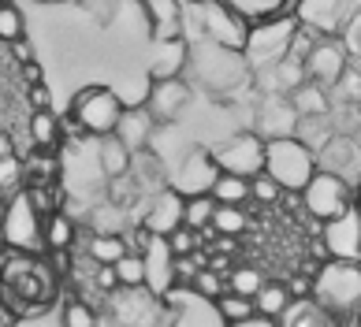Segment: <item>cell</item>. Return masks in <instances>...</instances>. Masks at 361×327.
Returning <instances> with one entry per match:
<instances>
[{
    "instance_id": "1",
    "label": "cell",
    "mask_w": 361,
    "mask_h": 327,
    "mask_svg": "<svg viewBox=\"0 0 361 327\" xmlns=\"http://www.w3.org/2000/svg\"><path fill=\"white\" fill-rule=\"evenodd\" d=\"M310 297L328 312H350L361 302V264L357 261H328L313 271L310 279Z\"/></svg>"
},
{
    "instance_id": "43",
    "label": "cell",
    "mask_w": 361,
    "mask_h": 327,
    "mask_svg": "<svg viewBox=\"0 0 361 327\" xmlns=\"http://www.w3.org/2000/svg\"><path fill=\"white\" fill-rule=\"evenodd\" d=\"M123 242H127V253H145V245L153 242V230L145 227V223H138L130 235H123Z\"/></svg>"
},
{
    "instance_id": "12",
    "label": "cell",
    "mask_w": 361,
    "mask_h": 327,
    "mask_svg": "<svg viewBox=\"0 0 361 327\" xmlns=\"http://www.w3.org/2000/svg\"><path fill=\"white\" fill-rule=\"evenodd\" d=\"M220 175V168H216V160H212V149H190L183 160H179V168L171 171V190L176 194H183V197H194V194H209V186H212V179Z\"/></svg>"
},
{
    "instance_id": "50",
    "label": "cell",
    "mask_w": 361,
    "mask_h": 327,
    "mask_svg": "<svg viewBox=\"0 0 361 327\" xmlns=\"http://www.w3.org/2000/svg\"><path fill=\"white\" fill-rule=\"evenodd\" d=\"M0 160H11V138L0 134Z\"/></svg>"
},
{
    "instance_id": "30",
    "label": "cell",
    "mask_w": 361,
    "mask_h": 327,
    "mask_svg": "<svg viewBox=\"0 0 361 327\" xmlns=\"http://www.w3.org/2000/svg\"><path fill=\"white\" fill-rule=\"evenodd\" d=\"M224 4L235 8L238 16L250 19V23H261V19H272L279 11H287L290 0H224Z\"/></svg>"
},
{
    "instance_id": "24",
    "label": "cell",
    "mask_w": 361,
    "mask_h": 327,
    "mask_svg": "<svg viewBox=\"0 0 361 327\" xmlns=\"http://www.w3.org/2000/svg\"><path fill=\"white\" fill-rule=\"evenodd\" d=\"M287 97H290V104H294V112H298V116H328V90L317 86L313 78L298 82Z\"/></svg>"
},
{
    "instance_id": "8",
    "label": "cell",
    "mask_w": 361,
    "mask_h": 327,
    "mask_svg": "<svg viewBox=\"0 0 361 327\" xmlns=\"http://www.w3.org/2000/svg\"><path fill=\"white\" fill-rule=\"evenodd\" d=\"M357 0H294V23L313 30L317 37H336L343 34V26L357 16Z\"/></svg>"
},
{
    "instance_id": "22",
    "label": "cell",
    "mask_w": 361,
    "mask_h": 327,
    "mask_svg": "<svg viewBox=\"0 0 361 327\" xmlns=\"http://www.w3.org/2000/svg\"><path fill=\"white\" fill-rule=\"evenodd\" d=\"M145 11H149L153 41L183 37V19H179V4H176V0H145Z\"/></svg>"
},
{
    "instance_id": "48",
    "label": "cell",
    "mask_w": 361,
    "mask_h": 327,
    "mask_svg": "<svg viewBox=\"0 0 361 327\" xmlns=\"http://www.w3.org/2000/svg\"><path fill=\"white\" fill-rule=\"evenodd\" d=\"M23 78L30 82V86H37V82H42V67H37V60H30V63H23Z\"/></svg>"
},
{
    "instance_id": "6",
    "label": "cell",
    "mask_w": 361,
    "mask_h": 327,
    "mask_svg": "<svg viewBox=\"0 0 361 327\" xmlns=\"http://www.w3.org/2000/svg\"><path fill=\"white\" fill-rule=\"evenodd\" d=\"M294 16L279 11L272 19H261V23H250V34H246V45H243V56L250 67H272L276 60L287 56V45H290V34H294Z\"/></svg>"
},
{
    "instance_id": "32",
    "label": "cell",
    "mask_w": 361,
    "mask_h": 327,
    "mask_svg": "<svg viewBox=\"0 0 361 327\" xmlns=\"http://www.w3.org/2000/svg\"><path fill=\"white\" fill-rule=\"evenodd\" d=\"M287 302H290V294H287V286H279V283H264L257 294H253V309L261 312V316H279V312L287 309Z\"/></svg>"
},
{
    "instance_id": "18",
    "label": "cell",
    "mask_w": 361,
    "mask_h": 327,
    "mask_svg": "<svg viewBox=\"0 0 361 327\" xmlns=\"http://www.w3.org/2000/svg\"><path fill=\"white\" fill-rule=\"evenodd\" d=\"M153 230V235H171L179 223H183V194H176V190H160V194H153L149 209H145V220H138Z\"/></svg>"
},
{
    "instance_id": "4",
    "label": "cell",
    "mask_w": 361,
    "mask_h": 327,
    "mask_svg": "<svg viewBox=\"0 0 361 327\" xmlns=\"http://www.w3.org/2000/svg\"><path fill=\"white\" fill-rule=\"evenodd\" d=\"M0 242L11 245L16 253H42L45 242H42V212L34 209V201L26 190H16L11 201L4 204L0 212Z\"/></svg>"
},
{
    "instance_id": "13",
    "label": "cell",
    "mask_w": 361,
    "mask_h": 327,
    "mask_svg": "<svg viewBox=\"0 0 361 327\" xmlns=\"http://www.w3.org/2000/svg\"><path fill=\"white\" fill-rule=\"evenodd\" d=\"M302 67H305V78H313L317 86L336 90V82H339L343 71H346V49L339 45L336 37H317L313 49L305 52Z\"/></svg>"
},
{
    "instance_id": "14",
    "label": "cell",
    "mask_w": 361,
    "mask_h": 327,
    "mask_svg": "<svg viewBox=\"0 0 361 327\" xmlns=\"http://www.w3.org/2000/svg\"><path fill=\"white\" fill-rule=\"evenodd\" d=\"M186 108H190V86L186 78H153L149 97H145V112L153 116V123H176Z\"/></svg>"
},
{
    "instance_id": "47",
    "label": "cell",
    "mask_w": 361,
    "mask_h": 327,
    "mask_svg": "<svg viewBox=\"0 0 361 327\" xmlns=\"http://www.w3.org/2000/svg\"><path fill=\"white\" fill-rule=\"evenodd\" d=\"M30 104L34 108H49V90L37 82V86H30Z\"/></svg>"
},
{
    "instance_id": "27",
    "label": "cell",
    "mask_w": 361,
    "mask_h": 327,
    "mask_svg": "<svg viewBox=\"0 0 361 327\" xmlns=\"http://www.w3.org/2000/svg\"><path fill=\"white\" fill-rule=\"evenodd\" d=\"M272 78V90L269 93H290L298 82H305V67L302 60H294V56H283V60H276L272 67H264Z\"/></svg>"
},
{
    "instance_id": "26",
    "label": "cell",
    "mask_w": 361,
    "mask_h": 327,
    "mask_svg": "<svg viewBox=\"0 0 361 327\" xmlns=\"http://www.w3.org/2000/svg\"><path fill=\"white\" fill-rule=\"evenodd\" d=\"M130 160H135V153L116 138V134H104L101 138V171L109 175V179H116V175H127L130 171Z\"/></svg>"
},
{
    "instance_id": "45",
    "label": "cell",
    "mask_w": 361,
    "mask_h": 327,
    "mask_svg": "<svg viewBox=\"0 0 361 327\" xmlns=\"http://www.w3.org/2000/svg\"><path fill=\"white\" fill-rule=\"evenodd\" d=\"M227 327H279L272 316H261V312H253V316H246V320H238V323H227Z\"/></svg>"
},
{
    "instance_id": "38",
    "label": "cell",
    "mask_w": 361,
    "mask_h": 327,
    "mask_svg": "<svg viewBox=\"0 0 361 327\" xmlns=\"http://www.w3.org/2000/svg\"><path fill=\"white\" fill-rule=\"evenodd\" d=\"M190 290L216 302V297L227 290V276H220V271H212V268H202V271H197V276L190 279Z\"/></svg>"
},
{
    "instance_id": "36",
    "label": "cell",
    "mask_w": 361,
    "mask_h": 327,
    "mask_svg": "<svg viewBox=\"0 0 361 327\" xmlns=\"http://www.w3.org/2000/svg\"><path fill=\"white\" fill-rule=\"evenodd\" d=\"M261 286H264V276L257 268H231V271H227V290H231V294L253 297Z\"/></svg>"
},
{
    "instance_id": "42",
    "label": "cell",
    "mask_w": 361,
    "mask_h": 327,
    "mask_svg": "<svg viewBox=\"0 0 361 327\" xmlns=\"http://www.w3.org/2000/svg\"><path fill=\"white\" fill-rule=\"evenodd\" d=\"M63 327H97V312L86 302H71L63 309Z\"/></svg>"
},
{
    "instance_id": "11",
    "label": "cell",
    "mask_w": 361,
    "mask_h": 327,
    "mask_svg": "<svg viewBox=\"0 0 361 327\" xmlns=\"http://www.w3.org/2000/svg\"><path fill=\"white\" fill-rule=\"evenodd\" d=\"M324 253L331 261H361V209H343L324 220Z\"/></svg>"
},
{
    "instance_id": "37",
    "label": "cell",
    "mask_w": 361,
    "mask_h": 327,
    "mask_svg": "<svg viewBox=\"0 0 361 327\" xmlns=\"http://www.w3.org/2000/svg\"><path fill=\"white\" fill-rule=\"evenodd\" d=\"M250 201H261V204H276V201H283V186H279L269 171H257V175H250Z\"/></svg>"
},
{
    "instance_id": "29",
    "label": "cell",
    "mask_w": 361,
    "mask_h": 327,
    "mask_svg": "<svg viewBox=\"0 0 361 327\" xmlns=\"http://www.w3.org/2000/svg\"><path fill=\"white\" fill-rule=\"evenodd\" d=\"M30 142L37 149H56L60 145V123L49 108H37L34 119H30Z\"/></svg>"
},
{
    "instance_id": "15",
    "label": "cell",
    "mask_w": 361,
    "mask_h": 327,
    "mask_svg": "<svg viewBox=\"0 0 361 327\" xmlns=\"http://www.w3.org/2000/svg\"><path fill=\"white\" fill-rule=\"evenodd\" d=\"M294 123H298V112L287 93H264L261 104H257V119H253V134L261 142L269 138H290L294 134Z\"/></svg>"
},
{
    "instance_id": "51",
    "label": "cell",
    "mask_w": 361,
    "mask_h": 327,
    "mask_svg": "<svg viewBox=\"0 0 361 327\" xmlns=\"http://www.w3.org/2000/svg\"><path fill=\"white\" fill-rule=\"evenodd\" d=\"M49 4H60V0H49Z\"/></svg>"
},
{
    "instance_id": "44",
    "label": "cell",
    "mask_w": 361,
    "mask_h": 327,
    "mask_svg": "<svg viewBox=\"0 0 361 327\" xmlns=\"http://www.w3.org/2000/svg\"><path fill=\"white\" fill-rule=\"evenodd\" d=\"M8 45H11V56H16L19 63H30L34 60V45H30V41L16 37V41H8Z\"/></svg>"
},
{
    "instance_id": "19",
    "label": "cell",
    "mask_w": 361,
    "mask_h": 327,
    "mask_svg": "<svg viewBox=\"0 0 361 327\" xmlns=\"http://www.w3.org/2000/svg\"><path fill=\"white\" fill-rule=\"evenodd\" d=\"M186 56H190V45L183 37L171 41H153V60H149V78H176L186 71Z\"/></svg>"
},
{
    "instance_id": "41",
    "label": "cell",
    "mask_w": 361,
    "mask_h": 327,
    "mask_svg": "<svg viewBox=\"0 0 361 327\" xmlns=\"http://www.w3.org/2000/svg\"><path fill=\"white\" fill-rule=\"evenodd\" d=\"M23 16H19V8L16 4H0V41H16V37H23Z\"/></svg>"
},
{
    "instance_id": "10",
    "label": "cell",
    "mask_w": 361,
    "mask_h": 327,
    "mask_svg": "<svg viewBox=\"0 0 361 327\" xmlns=\"http://www.w3.org/2000/svg\"><path fill=\"white\" fill-rule=\"evenodd\" d=\"M212 160H216L220 171H231V175H257L264 168V142L257 138L253 130H243V134H231L224 145L212 149Z\"/></svg>"
},
{
    "instance_id": "31",
    "label": "cell",
    "mask_w": 361,
    "mask_h": 327,
    "mask_svg": "<svg viewBox=\"0 0 361 327\" xmlns=\"http://www.w3.org/2000/svg\"><path fill=\"white\" fill-rule=\"evenodd\" d=\"M86 253L93 257V264H116L119 257L127 253V242H123V235H97V230H93Z\"/></svg>"
},
{
    "instance_id": "2",
    "label": "cell",
    "mask_w": 361,
    "mask_h": 327,
    "mask_svg": "<svg viewBox=\"0 0 361 327\" xmlns=\"http://www.w3.org/2000/svg\"><path fill=\"white\" fill-rule=\"evenodd\" d=\"M186 67H194L197 78H202L209 90H216V93L235 90V86H243V82L250 78V63H246L243 52L224 49V45H216V41H209V37H202L197 45H190Z\"/></svg>"
},
{
    "instance_id": "46",
    "label": "cell",
    "mask_w": 361,
    "mask_h": 327,
    "mask_svg": "<svg viewBox=\"0 0 361 327\" xmlns=\"http://www.w3.org/2000/svg\"><path fill=\"white\" fill-rule=\"evenodd\" d=\"M97 286H101V290H112V286H119V283H116V271H112V264H101Z\"/></svg>"
},
{
    "instance_id": "17",
    "label": "cell",
    "mask_w": 361,
    "mask_h": 327,
    "mask_svg": "<svg viewBox=\"0 0 361 327\" xmlns=\"http://www.w3.org/2000/svg\"><path fill=\"white\" fill-rule=\"evenodd\" d=\"M142 261H145V290L164 297L171 286H176V279H171V261H176V253L168 249V242L160 235H153V242L145 245V253H142Z\"/></svg>"
},
{
    "instance_id": "5",
    "label": "cell",
    "mask_w": 361,
    "mask_h": 327,
    "mask_svg": "<svg viewBox=\"0 0 361 327\" xmlns=\"http://www.w3.org/2000/svg\"><path fill=\"white\" fill-rule=\"evenodd\" d=\"M123 97H119L116 90L109 86H86L75 93L71 101V119L82 127V134H90V138H104V134L116 130L119 116H123Z\"/></svg>"
},
{
    "instance_id": "23",
    "label": "cell",
    "mask_w": 361,
    "mask_h": 327,
    "mask_svg": "<svg viewBox=\"0 0 361 327\" xmlns=\"http://www.w3.org/2000/svg\"><path fill=\"white\" fill-rule=\"evenodd\" d=\"M42 242L45 249L52 253H63L75 245V220L68 212H45L42 216Z\"/></svg>"
},
{
    "instance_id": "9",
    "label": "cell",
    "mask_w": 361,
    "mask_h": 327,
    "mask_svg": "<svg viewBox=\"0 0 361 327\" xmlns=\"http://www.w3.org/2000/svg\"><path fill=\"white\" fill-rule=\"evenodd\" d=\"M197 16H202V34L209 41L243 52L246 34H250V19H243L235 8H227L224 0H202V11H197Z\"/></svg>"
},
{
    "instance_id": "34",
    "label": "cell",
    "mask_w": 361,
    "mask_h": 327,
    "mask_svg": "<svg viewBox=\"0 0 361 327\" xmlns=\"http://www.w3.org/2000/svg\"><path fill=\"white\" fill-rule=\"evenodd\" d=\"M212 209H216V201L212 194H194V197H183V223L202 230L209 220H212Z\"/></svg>"
},
{
    "instance_id": "39",
    "label": "cell",
    "mask_w": 361,
    "mask_h": 327,
    "mask_svg": "<svg viewBox=\"0 0 361 327\" xmlns=\"http://www.w3.org/2000/svg\"><path fill=\"white\" fill-rule=\"evenodd\" d=\"M119 220H123V209L112 201V204H101L97 212H93V230L97 235H119Z\"/></svg>"
},
{
    "instance_id": "33",
    "label": "cell",
    "mask_w": 361,
    "mask_h": 327,
    "mask_svg": "<svg viewBox=\"0 0 361 327\" xmlns=\"http://www.w3.org/2000/svg\"><path fill=\"white\" fill-rule=\"evenodd\" d=\"M112 271H116V283L127 286V290H138V286H145V261H142V253H123V257L112 264Z\"/></svg>"
},
{
    "instance_id": "28",
    "label": "cell",
    "mask_w": 361,
    "mask_h": 327,
    "mask_svg": "<svg viewBox=\"0 0 361 327\" xmlns=\"http://www.w3.org/2000/svg\"><path fill=\"white\" fill-rule=\"evenodd\" d=\"M209 223L216 227V235H231V238H238V235H246L250 216H246L243 204H216V209H212V220H209Z\"/></svg>"
},
{
    "instance_id": "16",
    "label": "cell",
    "mask_w": 361,
    "mask_h": 327,
    "mask_svg": "<svg viewBox=\"0 0 361 327\" xmlns=\"http://www.w3.org/2000/svg\"><path fill=\"white\" fill-rule=\"evenodd\" d=\"M176 305V327H227L212 297L194 294L190 286H171L164 294Z\"/></svg>"
},
{
    "instance_id": "20",
    "label": "cell",
    "mask_w": 361,
    "mask_h": 327,
    "mask_svg": "<svg viewBox=\"0 0 361 327\" xmlns=\"http://www.w3.org/2000/svg\"><path fill=\"white\" fill-rule=\"evenodd\" d=\"M279 327H336V312H328L324 305H317L313 297H294L287 309L276 316Z\"/></svg>"
},
{
    "instance_id": "35",
    "label": "cell",
    "mask_w": 361,
    "mask_h": 327,
    "mask_svg": "<svg viewBox=\"0 0 361 327\" xmlns=\"http://www.w3.org/2000/svg\"><path fill=\"white\" fill-rule=\"evenodd\" d=\"M216 309H220V316H224V323H238V320H246V316H253V297H243V294H231V290H224L220 297H216Z\"/></svg>"
},
{
    "instance_id": "21",
    "label": "cell",
    "mask_w": 361,
    "mask_h": 327,
    "mask_svg": "<svg viewBox=\"0 0 361 327\" xmlns=\"http://www.w3.org/2000/svg\"><path fill=\"white\" fill-rule=\"evenodd\" d=\"M112 134L130 149V153H138V149L149 142V134H153V116L145 112V108H123V116H119Z\"/></svg>"
},
{
    "instance_id": "25",
    "label": "cell",
    "mask_w": 361,
    "mask_h": 327,
    "mask_svg": "<svg viewBox=\"0 0 361 327\" xmlns=\"http://www.w3.org/2000/svg\"><path fill=\"white\" fill-rule=\"evenodd\" d=\"M209 194L216 204H250V179H243V175H231V171H220L216 179H212Z\"/></svg>"
},
{
    "instance_id": "52",
    "label": "cell",
    "mask_w": 361,
    "mask_h": 327,
    "mask_svg": "<svg viewBox=\"0 0 361 327\" xmlns=\"http://www.w3.org/2000/svg\"><path fill=\"white\" fill-rule=\"evenodd\" d=\"M0 4H4V0H0Z\"/></svg>"
},
{
    "instance_id": "3",
    "label": "cell",
    "mask_w": 361,
    "mask_h": 327,
    "mask_svg": "<svg viewBox=\"0 0 361 327\" xmlns=\"http://www.w3.org/2000/svg\"><path fill=\"white\" fill-rule=\"evenodd\" d=\"M264 171L287 190V194H298V190L310 183V175L317 171V153L310 145H302L298 138H269L264 142Z\"/></svg>"
},
{
    "instance_id": "49",
    "label": "cell",
    "mask_w": 361,
    "mask_h": 327,
    "mask_svg": "<svg viewBox=\"0 0 361 327\" xmlns=\"http://www.w3.org/2000/svg\"><path fill=\"white\" fill-rule=\"evenodd\" d=\"M287 294H290V297H310V279H294V283L287 286Z\"/></svg>"
},
{
    "instance_id": "7",
    "label": "cell",
    "mask_w": 361,
    "mask_h": 327,
    "mask_svg": "<svg viewBox=\"0 0 361 327\" xmlns=\"http://www.w3.org/2000/svg\"><path fill=\"white\" fill-rule=\"evenodd\" d=\"M298 197L305 204V212L324 223V220H331V216H339L343 209H350V183H346L343 175H336V171L317 168L310 175V183L298 190Z\"/></svg>"
},
{
    "instance_id": "40",
    "label": "cell",
    "mask_w": 361,
    "mask_h": 327,
    "mask_svg": "<svg viewBox=\"0 0 361 327\" xmlns=\"http://www.w3.org/2000/svg\"><path fill=\"white\" fill-rule=\"evenodd\" d=\"M164 242H168V249L176 253V257L194 253L197 245H202V242H197V230H194V227H186V223H179L176 230H171V235H164Z\"/></svg>"
}]
</instances>
